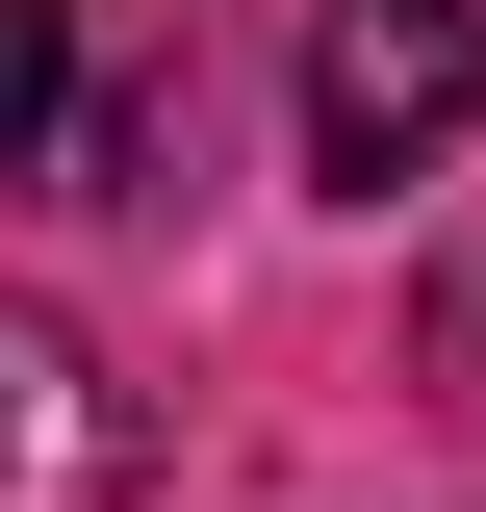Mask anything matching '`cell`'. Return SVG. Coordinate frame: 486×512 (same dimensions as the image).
<instances>
[{"label": "cell", "mask_w": 486, "mask_h": 512, "mask_svg": "<svg viewBox=\"0 0 486 512\" xmlns=\"http://www.w3.org/2000/svg\"><path fill=\"white\" fill-rule=\"evenodd\" d=\"M486 128V0H333V26H307V180H435V154H461Z\"/></svg>", "instance_id": "obj_1"}, {"label": "cell", "mask_w": 486, "mask_h": 512, "mask_svg": "<svg viewBox=\"0 0 486 512\" xmlns=\"http://www.w3.org/2000/svg\"><path fill=\"white\" fill-rule=\"evenodd\" d=\"M128 487H154V410L103 384V333H77V308L0 282V512H128Z\"/></svg>", "instance_id": "obj_2"}, {"label": "cell", "mask_w": 486, "mask_h": 512, "mask_svg": "<svg viewBox=\"0 0 486 512\" xmlns=\"http://www.w3.org/2000/svg\"><path fill=\"white\" fill-rule=\"evenodd\" d=\"M52 103H77V0H0V180L52 154Z\"/></svg>", "instance_id": "obj_3"}, {"label": "cell", "mask_w": 486, "mask_h": 512, "mask_svg": "<svg viewBox=\"0 0 486 512\" xmlns=\"http://www.w3.org/2000/svg\"><path fill=\"white\" fill-rule=\"evenodd\" d=\"M435 359H461V384H486V282H435Z\"/></svg>", "instance_id": "obj_4"}]
</instances>
